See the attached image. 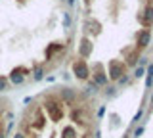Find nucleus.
Segmentation results:
<instances>
[{
	"mask_svg": "<svg viewBox=\"0 0 153 138\" xmlns=\"http://www.w3.org/2000/svg\"><path fill=\"white\" fill-rule=\"evenodd\" d=\"M44 109L48 113V117L52 121H61L63 119V107H61V102L56 98H48L44 102Z\"/></svg>",
	"mask_w": 153,
	"mask_h": 138,
	"instance_id": "1",
	"label": "nucleus"
},
{
	"mask_svg": "<svg viewBox=\"0 0 153 138\" xmlns=\"http://www.w3.org/2000/svg\"><path fill=\"white\" fill-rule=\"evenodd\" d=\"M71 121L76 123V125H88V123L92 121L88 107H82V106H73V109H71Z\"/></svg>",
	"mask_w": 153,
	"mask_h": 138,
	"instance_id": "2",
	"label": "nucleus"
},
{
	"mask_svg": "<svg viewBox=\"0 0 153 138\" xmlns=\"http://www.w3.org/2000/svg\"><path fill=\"white\" fill-rule=\"evenodd\" d=\"M107 75L111 81H119L123 75H126V65L121 60H111L107 63Z\"/></svg>",
	"mask_w": 153,
	"mask_h": 138,
	"instance_id": "3",
	"label": "nucleus"
},
{
	"mask_svg": "<svg viewBox=\"0 0 153 138\" xmlns=\"http://www.w3.org/2000/svg\"><path fill=\"white\" fill-rule=\"evenodd\" d=\"M73 73H75V77L76 79H80V81H88L90 79V67H88V63H86V60H75L73 61Z\"/></svg>",
	"mask_w": 153,
	"mask_h": 138,
	"instance_id": "4",
	"label": "nucleus"
},
{
	"mask_svg": "<svg viewBox=\"0 0 153 138\" xmlns=\"http://www.w3.org/2000/svg\"><path fill=\"white\" fill-rule=\"evenodd\" d=\"M92 83H96L98 87H105L107 84V71L103 69L102 63L92 65Z\"/></svg>",
	"mask_w": 153,
	"mask_h": 138,
	"instance_id": "5",
	"label": "nucleus"
},
{
	"mask_svg": "<svg viewBox=\"0 0 153 138\" xmlns=\"http://www.w3.org/2000/svg\"><path fill=\"white\" fill-rule=\"evenodd\" d=\"M149 42H151V33H149V29L138 31V35H136V48L138 50H146L147 46H149Z\"/></svg>",
	"mask_w": 153,
	"mask_h": 138,
	"instance_id": "6",
	"label": "nucleus"
},
{
	"mask_svg": "<svg viewBox=\"0 0 153 138\" xmlns=\"http://www.w3.org/2000/svg\"><path fill=\"white\" fill-rule=\"evenodd\" d=\"M29 73V69L27 67H16L10 73V77H8V81L10 83H13V84H21L23 81H25V75Z\"/></svg>",
	"mask_w": 153,
	"mask_h": 138,
	"instance_id": "7",
	"label": "nucleus"
},
{
	"mask_svg": "<svg viewBox=\"0 0 153 138\" xmlns=\"http://www.w3.org/2000/svg\"><path fill=\"white\" fill-rule=\"evenodd\" d=\"M92 54V42H90L88 39H82L79 44V58L80 60H86L88 56Z\"/></svg>",
	"mask_w": 153,
	"mask_h": 138,
	"instance_id": "8",
	"label": "nucleus"
},
{
	"mask_svg": "<svg viewBox=\"0 0 153 138\" xmlns=\"http://www.w3.org/2000/svg\"><path fill=\"white\" fill-rule=\"evenodd\" d=\"M124 56H126V60H124V65H136V60L140 58V50L134 46V48H126L124 50Z\"/></svg>",
	"mask_w": 153,
	"mask_h": 138,
	"instance_id": "9",
	"label": "nucleus"
},
{
	"mask_svg": "<svg viewBox=\"0 0 153 138\" xmlns=\"http://www.w3.org/2000/svg\"><path fill=\"white\" fill-rule=\"evenodd\" d=\"M59 96H61V102H65L67 106H73V100H76V90H71L65 87L59 90Z\"/></svg>",
	"mask_w": 153,
	"mask_h": 138,
	"instance_id": "10",
	"label": "nucleus"
},
{
	"mask_svg": "<svg viewBox=\"0 0 153 138\" xmlns=\"http://www.w3.org/2000/svg\"><path fill=\"white\" fill-rule=\"evenodd\" d=\"M103 96L107 100L115 98V96H117V87H115V84H105V87H103Z\"/></svg>",
	"mask_w": 153,
	"mask_h": 138,
	"instance_id": "11",
	"label": "nucleus"
},
{
	"mask_svg": "<svg viewBox=\"0 0 153 138\" xmlns=\"http://www.w3.org/2000/svg\"><path fill=\"white\" fill-rule=\"evenodd\" d=\"M61 48H63V46L57 44V42H56V44H52V46H48V50H46V58H48V60L54 58V54H56L57 50H61Z\"/></svg>",
	"mask_w": 153,
	"mask_h": 138,
	"instance_id": "12",
	"label": "nucleus"
},
{
	"mask_svg": "<svg viewBox=\"0 0 153 138\" xmlns=\"http://www.w3.org/2000/svg\"><path fill=\"white\" fill-rule=\"evenodd\" d=\"M98 92H100V87L96 83H92V81H88V84H86V94H92V96H96Z\"/></svg>",
	"mask_w": 153,
	"mask_h": 138,
	"instance_id": "13",
	"label": "nucleus"
},
{
	"mask_svg": "<svg viewBox=\"0 0 153 138\" xmlns=\"http://www.w3.org/2000/svg\"><path fill=\"white\" fill-rule=\"evenodd\" d=\"M33 79H35V81H42V79H44V67H42V65H36V67H35V71H33Z\"/></svg>",
	"mask_w": 153,
	"mask_h": 138,
	"instance_id": "14",
	"label": "nucleus"
},
{
	"mask_svg": "<svg viewBox=\"0 0 153 138\" xmlns=\"http://www.w3.org/2000/svg\"><path fill=\"white\" fill-rule=\"evenodd\" d=\"M63 138H76V132L73 127H65L63 128Z\"/></svg>",
	"mask_w": 153,
	"mask_h": 138,
	"instance_id": "15",
	"label": "nucleus"
},
{
	"mask_svg": "<svg viewBox=\"0 0 153 138\" xmlns=\"http://www.w3.org/2000/svg\"><path fill=\"white\" fill-rule=\"evenodd\" d=\"M142 119H143V109L140 107V109H138V113L132 117V123H134V125H138V123H142Z\"/></svg>",
	"mask_w": 153,
	"mask_h": 138,
	"instance_id": "16",
	"label": "nucleus"
},
{
	"mask_svg": "<svg viewBox=\"0 0 153 138\" xmlns=\"http://www.w3.org/2000/svg\"><path fill=\"white\" fill-rule=\"evenodd\" d=\"M147 65H149V60H147L146 56H140V58H138V67H147Z\"/></svg>",
	"mask_w": 153,
	"mask_h": 138,
	"instance_id": "17",
	"label": "nucleus"
},
{
	"mask_svg": "<svg viewBox=\"0 0 153 138\" xmlns=\"http://www.w3.org/2000/svg\"><path fill=\"white\" fill-rule=\"evenodd\" d=\"M128 83H130V77H128V75H123V77L117 81V84H119V87H126Z\"/></svg>",
	"mask_w": 153,
	"mask_h": 138,
	"instance_id": "18",
	"label": "nucleus"
},
{
	"mask_svg": "<svg viewBox=\"0 0 153 138\" xmlns=\"http://www.w3.org/2000/svg\"><path fill=\"white\" fill-rule=\"evenodd\" d=\"M143 73H146V67H136V69H134V77H136V79H142Z\"/></svg>",
	"mask_w": 153,
	"mask_h": 138,
	"instance_id": "19",
	"label": "nucleus"
},
{
	"mask_svg": "<svg viewBox=\"0 0 153 138\" xmlns=\"http://www.w3.org/2000/svg\"><path fill=\"white\" fill-rule=\"evenodd\" d=\"M143 131H146V128H143V125L136 127V128H134V138H140V136L143 134Z\"/></svg>",
	"mask_w": 153,
	"mask_h": 138,
	"instance_id": "20",
	"label": "nucleus"
},
{
	"mask_svg": "<svg viewBox=\"0 0 153 138\" xmlns=\"http://www.w3.org/2000/svg\"><path fill=\"white\" fill-rule=\"evenodd\" d=\"M6 88H8V79L6 77H0V92H4Z\"/></svg>",
	"mask_w": 153,
	"mask_h": 138,
	"instance_id": "21",
	"label": "nucleus"
},
{
	"mask_svg": "<svg viewBox=\"0 0 153 138\" xmlns=\"http://www.w3.org/2000/svg\"><path fill=\"white\" fill-rule=\"evenodd\" d=\"M71 25V17H69V13H63V27H69Z\"/></svg>",
	"mask_w": 153,
	"mask_h": 138,
	"instance_id": "22",
	"label": "nucleus"
},
{
	"mask_svg": "<svg viewBox=\"0 0 153 138\" xmlns=\"http://www.w3.org/2000/svg\"><path fill=\"white\" fill-rule=\"evenodd\" d=\"M103 113H105V106H102V107H100V109H98V117H102V115H103Z\"/></svg>",
	"mask_w": 153,
	"mask_h": 138,
	"instance_id": "23",
	"label": "nucleus"
},
{
	"mask_svg": "<svg viewBox=\"0 0 153 138\" xmlns=\"http://www.w3.org/2000/svg\"><path fill=\"white\" fill-rule=\"evenodd\" d=\"M31 102H33V98H31V96H27L25 100H23V104H31Z\"/></svg>",
	"mask_w": 153,
	"mask_h": 138,
	"instance_id": "24",
	"label": "nucleus"
},
{
	"mask_svg": "<svg viewBox=\"0 0 153 138\" xmlns=\"http://www.w3.org/2000/svg\"><path fill=\"white\" fill-rule=\"evenodd\" d=\"M13 138H25V134H21V132H17V134H13Z\"/></svg>",
	"mask_w": 153,
	"mask_h": 138,
	"instance_id": "25",
	"label": "nucleus"
},
{
	"mask_svg": "<svg viewBox=\"0 0 153 138\" xmlns=\"http://www.w3.org/2000/svg\"><path fill=\"white\" fill-rule=\"evenodd\" d=\"M0 138H6V136H4V131H2V128H0Z\"/></svg>",
	"mask_w": 153,
	"mask_h": 138,
	"instance_id": "26",
	"label": "nucleus"
},
{
	"mask_svg": "<svg viewBox=\"0 0 153 138\" xmlns=\"http://www.w3.org/2000/svg\"><path fill=\"white\" fill-rule=\"evenodd\" d=\"M67 2H69V4H71V6H73V4L76 2V0H67Z\"/></svg>",
	"mask_w": 153,
	"mask_h": 138,
	"instance_id": "27",
	"label": "nucleus"
},
{
	"mask_svg": "<svg viewBox=\"0 0 153 138\" xmlns=\"http://www.w3.org/2000/svg\"><path fill=\"white\" fill-rule=\"evenodd\" d=\"M149 102H151V106H153V94H151V96H149Z\"/></svg>",
	"mask_w": 153,
	"mask_h": 138,
	"instance_id": "28",
	"label": "nucleus"
}]
</instances>
